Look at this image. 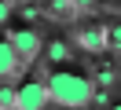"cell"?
<instances>
[{
  "label": "cell",
  "mask_w": 121,
  "mask_h": 110,
  "mask_svg": "<svg viewBox=\"0 0 121 110\" xmlns=\"http://www.w3.org/2000/svg\"><path fill=\"white\" fill-rule=\"evenodd\" d=\"M44 84H48V99L62 110H84L92 103V95H95L92 77H84L77 70H52Z\"/></svg>",
  "instance_id": "obj_1"
},
{
  "label": "cell",
  "mask_w": 121,
  "mask_h": 110,
  "mask_svg": "<svg viewBox=\"0 0 121 110\" xmlns=\"http://www.w3.org/2000/svg\"><path fill=\"white\" fill-rule=\"evenodd\" d=\"M52 99H48V84L37 77H26L22 84L15 88V110H48Z\"/></svg>",
  "instance_id": "obj_2"
},
{
  "label": "cell",
  "mask_w": 121,
  "mask_h": 110,
  "mask_svg": "<svg viewBox=\"0 0 121 110\" xmlns=\"http://www.w3.org/2000/svg\"><path fill=\"white\" fill-rule=\"evenodd\" d=\"M11 48L18 51V59H26V62H33V59H40V51H44V44H40V37L33 33V29H18V33L11 37Z\"/></svg>",
  "instance_id": "obj_3"
},
{
  "label": "cell",
  "mask_w": 121,
  "mask_h": 110,
  "mask_svg": "<svg viewBox=\"0 0 121 110\" xmlns=\"http://www.w3.org/2000/svg\"><path fill=\"white\" fill-rule=\"evenodd\" d=\"M18 51L11 48V40H0V77H11V73L18 70Z\"/></svg>",
  "instance_id": "obj_4"
},
{
  "label": "cell",
  "mask_w": 121,
  "mask_h": 110,
  "mask_svg": "<svg viewBox=\"0 0 121 110\" xmlns=\"http://www.w3.org/2000/svg\"><path fill=\"white\" fill-rule=\"evenodd\" d=\"M44 55L52 62H62V59H70V44L66 40H52V44H44Z\"/></svg>",
  "instance_id": "obj_5"
},
{
  "label": "cell",
  "mask_w": 121,
  "mask_h": 110,
  "mask_svg": "<svg viewBox=\"0 0 121 110\" xmlns=\"http://www.w3.org/2000/svg\"><path fill=\"white\" fill-rule=\"evenodd\" d=\"M103 40H106V33H103V29H84V33H81V44H84V48H92V51H95V48H103Z\"/></svg>",
  "instance_id": "obj_6"
},
{
  "label": "cell",
  "mask_w": 121,
  "mask_h": 110,
  "mask_svg": "<svg viewBox=\"0 0 121 110\" xmlns=\"http://www.w3.org/2000/svg\"><path fill=\"white\" fill-rule=\"evenodd\" d=\"M0 110H15V92L11 88H0Z\"/></svg>",
  "instance_id": "obj_7"
},
{
  "label": "cell",
  "mask_w": 121,
  "mask_h": 110,
  "mask_svg": "<svg viewBox=\"0 0 121 110\" xmlns=\"http://www.w3.org/2000/svg\"><path fill=\"white\" fill-rule=\"evenodd\" d=\"M110 40H114V44L121 48V26H114V29H110Z\"/></svg>",
  "instance_id": "obj_8"
},
{
  "label": "cell",
  "mask_w": 121,
  "mask_h": 110,
  "mask_svg": "<svg viewBox=\"0 0 121 110\" xmlns=\"http://www.w3.org/2000/svg\"><path fill=\"white\" fill-rule=\"evenodd\" d=\"M8 15H11V7H8V4H0V22H8Z\"/></svg>",
  "instance_id": "obj_9"
},
{
  "label": "cell",
  "mask_w": 121,
  "mask_h": 110,
  "mask_svg": "<svg viewBox=\"0 0 121 110\" xmlns=\"http://www.w3.org/2000/svg\"><path fill=\"white\" fill-rule=\"evenodd\" d=\"M73 7H92V0H70Z\"/></svg>",
  "instance_id": "obj_10"
},
{
  "label": "cell",
  "mask_w": 121,
  "mask_h": 110,
  "mask_svg": "<svg viewBox=\"0 0 121 110\" xmlns=\"http://www.w3.org/2000/svg\"><path fill=\"white\" fill-rule=\"evenodd\" d=\"M110 110H121V103H117V106H110Z\"/></svg>",
  "instance_id": "obj_11"
}]
</instances>
